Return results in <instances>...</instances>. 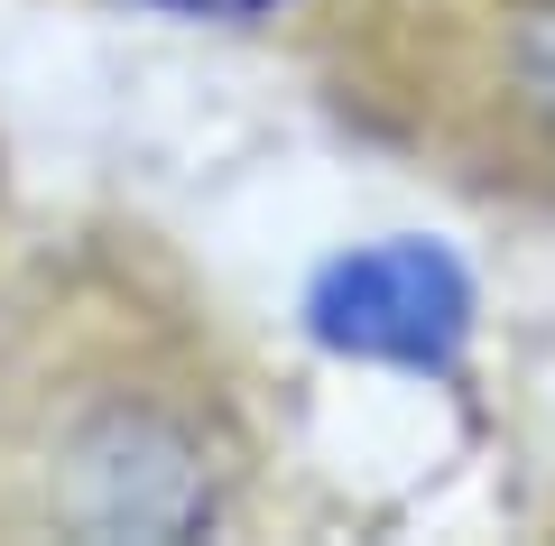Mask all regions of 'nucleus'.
Instances as JSON below:
<instances>
[{"mask_svg":"<svg viewBox=\"0 0 555 546\" xmlns=\"http://www.w3.org/2000/svg\"><path fill=\"white\" fill-rule=\"evenodd\" d=\"M518 93L537 102V120H555V0H537L518 28Z\"/></svg>","mask_w":555,"mask_h":546,"instance_id":"obj_3","label":"nucleus"},{"mask_svg":"<svg viewBox=\"0 0 555 546\" xmlns=\"http://www.w3.org/2000/svg\"><path fill=\"white\" fill-rule=\"evenodd\" d=\"M158 10H185V20H250L269 0H158Z\"/></svg>","mask_w":555,"mask_h":546,"instance_id":"obj_4","label":"nucleus"},{"mask_svg":"<svg viewBox=\"0 0 555 546\" xmlns=\"http://www.w3.org/2000/svg\"><path fill=\"white\" fill-rule=\"evenodd\" d=\"M65 519L93 537H195L214 519V472L177 417L102 408L65 445Z\"/></svg>","mask_w":555,"mask_h":546,"instance_id":"obj_2","label":"nucleus"},{"mask_svg":"<svg viewBox=\"0 0 555 546\" xmlns=\"http://www.w3.org/2000/svg\"><path fill=\"white\" fill-rule=\"evenodd\" d=\"M306 325L324 352L398 361V371H444L473 333V278L444 241H371L343 251L306 296Z\"/></svg>","mask_w":555,"mask_h":546,"instance_id":"obj_1","label":"nucleus"}]
</instances>
